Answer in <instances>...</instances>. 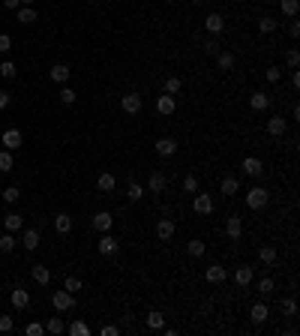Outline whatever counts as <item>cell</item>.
Returning a JSON list of instances; mask_svg holds the SVG:
<instances>
[{
    "label": "cell",
    "mask_w": 300,
    "mask_h": 336,
    "mask_svg": "<svg viewBox=\"0 0 300 336\" xmlns=\"http://www.w3.org/2000/svg\"><path fill=\"white\" fill-rule=\"evenodd\" d=\"M267 201H270V192L264 186H252L249 192H246V207H249V210H264Z\"/></svg>",
    "instance_id": "obj_1"
},
{
    "label": "cell",
    "mask_w": 300,
    "mask_h": 336,
    "mask_svg": "<svg viewBox=\"0 0 300 336\" xmlns=\"http://www.w3.org/2000/svg\"><path fill=\"white\" fill-rule=\"evenodd\" d=\"M51 306H54L57 312H69V309H75V294H72V291H66V288H60V291L51 294Z\"/></svg>",
    "instance_id": "obj_2"
},
{
    "label": "cell",
    "mask_w": 300,
    "mask_h": 336,
    "mask_svg": "<svg viewBox=\"0 0 300 336\" xmlns=\"http://www.w3.org/2000/svg\"><path fill=\"white\" fill-rule=\"evenodd\" d=\"M192 210H195L198 216H210V213L216 210V201L210 198V192H198L195 201H192Z\"/></svg>",
    "instance_id": "obj_3"
},
{
    "label": "cell",
    "mask_w": 300,
    "mask_h": 336,
    "mask_svg": "<svg viewBox=\"0 0 300 336\" xmlns=\"http://www.w3.org/2000/svg\"><path fill=\"white\" fill-rule=\"evenodd\" d=\"M96 249H99V255H117L120 243H117L108 231H102V237H99V243H96Z\"/></svg>",
    "instance_id": "obj_4"
},
{
    "label": "cell",
    "mask_w": 300,
    "mask_h": 336,
    "mask_svg": "<svg viewBox=\"0 0 300 336\" xmlns=\"http://www.w3.org/2000/svg\"><path fill=\"white\" fill-rule=\"evenodd\" d=\"M156 111H159L162 117H171L174 111H177V102H174V96L159 93V96H156Z\"/></svg>",
    "instance_id": "obj_5"
},
{
    "label": "cell",
    "mask_w": 300,
    "mask_h": 336,
    "mask_svg": "<svg viewBox=\"0 0 300 336\" xmlns=\"http://www.w3.org/2000/svg\"><path fill=\"white\" fill-rule=\"evenodd\" d=\"M204 279L210 282V285H222V282L228 279V270L222 267V264H210V267L204 270Z\"/></svg>",
    "instance_id": "obj_6"
},
{
    "label": "cell",
    "mask_w": 300,
    "mask_h": 336,
    "mask_svg": "<svg viewBox=\"0 0 300 336\" xmlns=\"http://www.w3.org/2000/svg\"><path fill=\"white\" fill-rule=\"evenodd\" d=\"M141 105H144V102H141V96H138V93H126V96H120V108L126 111V114H138V111H141Z\"/></svg>",
    "instance_id": "obj_7"
},
{
    "label": "cell",
    "mask_w": 300,
    "mask_h": 336,
    "mask_svg": "<svg viewBox=\"0 0 300 336\" xmlns=\"http://www.w3.org/2000/svg\"><path fill=\"white\" fill-rule=\"evenodd\" d=\"M204 27H207V33H210V36H219V33H222V27H225V18H222L219 12H210L207 18H204Z\"/></svg>",
    "instance_id": "obj_8"
},
{
    "label": "cell",
    "mask_w": 300,
    "mask_h": 336,
    "mask_svg": "<svg viewBox=\"0 0 300 336\" xmlns=\"http://www.w3.org/2000/svg\"><path fill=\"white\" fill-rule=\"evenodd\" d=\"M243 174H249V177H261L264 174V162L258 156H246L243 159Z\"/></svg>",
    "instance_id": "obj_9"
},
{
    "label": "cell",
    "mask_w": 300,
    "mask_h": 336,
    "mask_svg": "<svg viewBox=\"0 0 300 336\" xmlns=\"http://www.w3.org/2000/svg\"><path fill=\"white\" fill-rule=\"evenodd\" d=\"M240 234H243L240 216H228V219H225V237H228V240H240Z\"/></svg>",
    "instance_id": "obj_10"
},
{
    "label": "cell",
    "mask_w": 300,
    "mask_h": 336,
    "mask_svg": "<svg viewBox=\"0 0 300 336\" xmlns=\"http://www.w3.org/2000/svg\"><path fill=\"white\" fill-rule=\"evenodd\" d=\"M48 75H51V81H57V84H66L69 81V75H72V69H69L66 63H54L48 69Z\"/></svg>",
    "instance_id": "obj_11"
},
{
    "label": "cell",
    "mask_w": 300,
    "mask_h": 336,
    "mask_svg": "<svg viewBox=\"0 0 300 336\" xmlns=\"http://www.w3.org/2000/svg\"><path fill=\"white\" fill-rule=\"evenodd\" d=\"M0 141H3V147H6V150H18L24 138H21V132H18V129H6L3 135H0Z\"/></svg>",
    "instance_id": "obj_12"
},
{
    "label": "cell",
    "mask_w": 300,
    "mask_h": 336,
    "mask_svg": "<svg viewBox=\"0 0 300 336\" xmlns=\"http://www.w3.org/2000/svg\"><path fill=\"white\" fill-rule=\"evenodd\" d=\"M156 237H159V240H171L174 237V219L162 216L159 222H156Z\"/></svg>",
    "instance_id": "obj_13"
},
{
    "label": "cell",
    "mask_w": 300,
    "mask_h": 336,
    "mask_svg": "<svg viewBox=\"0 0 300 336\" xmlns=\"http://www.w3.org/2000/svg\"><path fill=\"white\" fill-rule=\"evenodd\" d=\"M111 225H114V216L108 213V210H99V213L93 216V228H96V231H111Z\"/></svg>",
    "instance_id": "obj_14"
},
{
    "label": "cell",
    "mask_w": 300,
    "mask_h": 336,
    "mask_svg": "<svg viewBox=\"0 0 300 336\" xmlns=\"http://www.w3.org/2000/svg\"><path fill=\"white\" fill-rule=\"evenodd\" d=\"M9 303H12L15 309H27V306H30V294H27V288H15V291L9 294Z\"/></svg>",
    "instance_id": "obj_15"
},
{
    "label": "cell",
    "mask_w": 300,
    "mask_h": 336,
    "mask_svg": "<svg viewBox=\"0 0 300 336\" xmlns=\"http://www.w3.org/2000/svg\"><path fill=\"white\" fill-rule=\"evenodd\" d=\"M252 279H255V270L249 267V264H243V267H237V270H234V282H237L240 288H246Z\"/></svg>",
    "instance_id": "obj_16"
},
{
    "label": "cell",
    "mask_w": 300,
    "mask_h": 336,
    "mask_svg": "<svg viewBox=\"0 0 300 336\" xmlns=\"http://www.w3.org/2000/svg\"><path fill=\"white\" fill-rule=\"evenodd\" d=\"M276 255H279V252H276V246H270V243L258 249V261L264 264V267H273V264H276Z\"/></svg>",
    "instance_id": "obj_17"
},
{
    "label": "cell",
    "mask_w": 300,
    "mask_h": 336,
    "mask_svg": "<svg viewBox=\"0 0 300 336\" xmlns=\"http://www.w3.org/2000/svg\"><path fill=\"white\" fill-rule=\"evenodd\" d=\"M249 108H252V111H267V108H270V96L261 93V90L252 93V96H249Z\"/></svg>",
    "instance_id": "obj_18"
},
{
    "label": "cell",
    "mask_w": 300,
    "mask_h": 336,
    "mask_svg": "<svg viewBox=\"0 0 300 336\" xmlns=\"http://www.w3.org/2000/svg\"><path fill=\"white\" fill-rule=\"evenodd\" d=\"M165 186H168V177H165L162 171H153L150 180H147V189L150 192H165Z\"/></svg>",
    "instance_id": "obj_19"
},
{
    "label": "cell",
    "mask_w": 300,
    "mask_h": 336,
    "mask_svg": "<svg viewBox=\"0 0 300 336\" xmlns=\"http://www.w3.org/2000/svg\"><path fill=\"white\" fill-rule=\"evenodd\" d=\"M249 318L255 324H264L270 318V309H267V303H252V309H249Z\"/></svg>",
    "instance_id": "obj_20"
},
{
    "label": "cell",
    "mask_w": 300,
    "mask_h": 336,
    "mask_svg": "<svg viewBox=\"0 0 300 336\" xmlns=\"http://www.w3.org/2000/svg\"><path fill=\"white\" fill-rule=\"evenodd\" d=\"M156 153H159V156H174V153H177V141H174V138H159V141H156Z\"/></svg>",
    "instance_id": "obj_21"
},
{
    "label": "cell",
    "mask_w": 300,
    "mask_h": 336,
    "mask_svg": "<svg viewBox=\"0 0 300 336\" xmlns=\"http://www.w3.org/2000/svg\"><path fill=\"white\" fill-rule=\"evenodd\" d=\"M216 66L222 69V72H228V69H234V51H216Z\"/></svg>",
    "instance_id": "obj_22"
},
{
    "label": "cell",
    "mask_w": 300,
    "mask_h": 336,
    "mask_svg": "<svg viewBox=\"0 0 300 336\" xmlns=\"http://www.w3.org/2000/svg\"><path fill=\"white\" fill-rule=\"evenodd\" d=\"M285 126H288V123L282 120V114H273V117L267 120V132L276 135V138H279V135H285Z\"/></svg>",
    "instance_id": "obj_23"
},
{
    "label": "cell",
    "mask_w": 300,
    "mask_h": 336,
    "mask_svg": "<svg viewBox=\"0 0 300 336\" xmlns=\"http://www.w3.org/2000/svg\"><path fill=\"white\" fill-rule=\"evenodd\" d=\"M54 231L57 234H69V231H72V216H69V213H57L54 216Z\"/></svg>",
    "instance_id": "obj_24"
},
{
    "label": "cell",
    "mask_w": 300,
    "mask_h": 336,
    "mask_svg": "<svg viewBox=\"0 0 300 336\" xmlns=\"http://www.w3.org/2000/svg\"><path fill=\"white\" fill-rule=\"evenodd\" d=\"M219 189H222V195L231 198V195H237V192H240V180L228 174V177H222V186H219Z\"/></svg>",
    "instance_id": "obj_25"
},
{
    "label": "cell",
    "mask_w": 300,
    "mask_h": 336,
    "mask_svg": "<svg viewBox=\"0 0 300 336\" xmlns=\"http://www.w3.org/2000/svg\"><path fill=\"white\" fill-rule=\"evenodd\" d=\"M30 276L39 282V285H48L51 282V270L45 267V264H33V270H30Z\"/></svg>",
    "instance_id": "obj_26"
},
{
    "label": "cell",
    "mask_w": 300,
    "mask_h": 336,
    "mask_svg": "<svg viewBox=\"0 0 300 336\" xmlns=\"http://www.w3.org/2000/svg\"><path fill=\"white\" fill-rule=\"evenodd\" d=\"M21 243H24V249H36V246H39V231H36V228H27V231L21 234Z\"/></svg>",
    "instance_id": "obj_27"
},
{
    "label": "cell",
    "mask_w": 300,
    "mask_h": 336,
    "mask_svg": "<svg viewBox=\"0 0 300 336\" xmlns=\"http://www.w3.org/2000/svg\"><path fill=\"white\" fill-rule=\"evenodd\" d=\"M183 90V81L177 78V75H171V78H165V84H162V93H168V96H177Z\"/></svg>",
    "instance_id": "obj_28"
},
{
    "label": "cell",
    "mask_w": 300,
    "mask_h": 336,
    "mask_svg": "<svg viewBox=\"0 0 300 336\" xmlns=\"http://www.w3.org/2000/svg\"><path fill=\"white\" fill-rule=\"evenodd\" d=\"M3 225H6V231H21L24 228V216H18V213H6V219H3Z\"/></svg>",
    "instance_id": "obj_29"
},
{
    "label": "cell",
    "mask_w": 300,
    "mask_h": 336,
    "mask_svg": "<svg viewBox=\"0 0 300 336\" xmlns=\"http://www.w3.org/2000/svg\"><path fill=\"white\" fill-rule=\"evenodd\" d=\"M15 12H18V24H33L36 21V9L33 6H18Z\"/></svg>",
    "instance_id": "obj_30"
},
{
    "label": "cell",
    "mask_w": 300,
    "mask_h": 336,
    "mask_svg": "<svg viewBox=\"0 0 300 336\" xmlns=\"http://www.w3.org/2000/svg\"><path fill=\"white\" fill-rule=\"evenodd\" d=\"M147 327H150V330H162V327H165V315L156 312V309L147 312Z\"/></svg>",
    "instance_id": "obj_31"
},
{
    "label": "cell",
    "mask_w": 300,
    "mask_h": 336,
    "mask_svg": "<svg viewBox=\"0 0 300 336\" xmlns=\"http://www.w3.org/2000/svg\"><path fill=\"white\" fill-rule=\"evenodd\" d=\"M96 186H99V192H111V189L117 186V177H114V174H99Z\"/></svg>",
    "instance_id": "obj_32"
},
{
    "label": "cell",
    "mask_w": 300,
    "mask_h": 336,
    "mask_svg": "<svg viewBox=\"0 0 300 336\" xmlns=\"http://www.w3.org/2000/svg\"><path fill=\"white\" fill-rule=\"evenodd\" d=\"M45 333H54V336L66 333V324H63V318H60V315H54V318H51V321L45 324Z\"/></svg>",
    "instance_id": "obj_33"
},
{
    "label": "cell",
    "mask_w": 300,
    "mask_h": 336,
    "mask_svg": "<svg viewBox=\"0 0 300 336\" xmlns=\"http://www.w3.org/2000/svg\"><path fill=\"white\" fill-rule=\"evenodd\" d=\"M279 24H276V18H273V15H261V18H258V30L261 33H273Z\"/></svg>",
    "instance_id": "obj_34"
},
{
    "label": "cell",
    "mask_w": 300,
    "mask_h": 336,
    "mask_svg": "<svg viewBox=\"0 0 300 336\" xmlns=\"http://www.w3.org/2000/svg\"><path fill=\"white\" fill-rule=\"evenodd\" d=\"M204 249H207L204 240H189V243H186V252H189L192 258H201V255H204Z\"/></svg>",
    "instance_id": "obj_35"
},
{
    "label": "cell",
    "mask_w": 300,
    "mask_h": 336,
    "mask_svg": "<svg viewBox=\"0 0 300 336\" xmlns=\"http://www.w3.org/2000/svg\"><path fill=\"white\" fill-rule=\"evenodd\" d=\"M126 198L129 201H141V198H144V186H141V183H129L126 186Z\"/></svg>",
    "instance_id": "obj_36"
},
{
    "label": "cell",
    "mask_w": 300,
    "mask_h": 336,
    "mask_svg": "<svg viewBox=\"0 0 300 336\" xmlns=\"http://www.w3.org/2000/svg\"><path fill=\"white\" fill-rule=\"evenodd\" d=\"M279 6H282V15H288V18H294L297 9H300L297 0H279Z\"/></svg>",
    "instance_id": "obj_37"
},
{
    "label": "cell",
    "mask_w": 300,
    "mask_h": 336,
    "mask_svg": "<svg viewBox=\"0 0 300 336\" xmlns=\"http://www.w3.org/2000/svg\"><path fill=\"white\" fill-rule=\"evenodd\" d=\"M66 333H69V336H87V333H90V327H87L84 321H72V324L66 327Z\"/></svg>",
    "instance_id": "obj_38"
},
{
    "label": "cell",
    "mask_w": 300,
    "mask_h": 336,
    "mask_svg": "<svg viewBox=\"0 0 300 336\" xmlns=\"http://www.w3.org/2000/svg\"><path fill=\"white\" fill-rule=\"evenodd\" d=\"M15 243H18V240H15V234L6 231L3 237H0V252H12V249H15Z\"/></svg>",
    "instance_id": "obj_39"
},
{
    "label": "cell",
    "mask_w": 300,
    "mask_h": 336,
    "mask_svg": "<svg viewBox=\"0 0 300 336\" xmlns=\"http://www.w3.org/2000/svg\"><path fill=\"white\" fill-rule=\"evenodd\" d=\"M12 165H15V162H12V150L3 147V150H0V171L6 174V171H12Z\"/></svg>",
    "instance_id": "obj_40"
},
{
    "label": "cell",
    "mask_w": 300,
    "mask_h": 336,
    "mask_svg": "<svg viewBox=\"0 0 300 336\" xmlns=\"http://www.w3.org/2000/svg\"><path fill=\"white\" fill-rule=\"evenodd\" d=\"M18 198H21V189H18V186H6V189H3V201H6V204H15Z\"/></svg>",
    "instance_id": "obj_41"
},
{
    "label": "cell",
    "mask_w": 300,
    "mask_h": 336,
    "mask_svg": "<svg viewBox=\"0 0 300 336\" xmlns=\"http://www.w3.org/2000/svg\"><path fill=\"white\" fill-rule=\"evenodd\" d=\"M0 75H3V78H15V75H18V69H15L12 60H3V63H0Z\"/></svg>",
    "instance_id": "obj_42"
},
{
    "label": "cell",
    "mask_w": 300,
    "mask_h": 336,
    "mask_svg": "<svg viewBox=\"0 0 300 336\" xmlns=\"http://www.w3.org/2000/svg\"><path fill=\"white\" fill-rule=\"evenodd\" d=\"M63 288L72 291V294H78V291H81V279H78V276H66V279H63Z\"/></svg>",
    "instance_id": "obj_43"
},
{
    "label": "cell",
    "mask_w": 300,
    "mask_h": 336,
    "mask_svg": "<svg viewBox=\"0 0 300 336\" xmlns=\"http://www.w3.org/2000/svg\"><path fill=\"white\" fill-rule=\"evenodd\" d=\"M282 315H297V300L294 297H285V300H282Z\"/></svg>",
    "instance_id": "obj_44"
},
{
    "label": "cell",
    "mask_w": 300,
    "mask_h": 336,
    "mask_svg": "<svg viewBox=\"0 0 300 336\" xmlns=\"http://www.w3.org/2000/svg\"><path fill=\"white\" fill-rule=\"evenodd\" d=\"M183 192H198V177L195 174H186L183 177Z\"/></svg>",
    "instance_id": "obj_45"
},
{
    "label": "cell",
    "mask_w": 300,
    "mask_h": 336,
    "mask_svg": "<svg viewBox=\"0 0 300 336\" xmlns=\"http://www.w3.org/2000/svg\"><path fill=\"white\" fill-rule=\"evenodd\" d=\"M264 78H267L270 84H276V81L282 78V69H279V66H267V72H264Z\"/></svg>",
    "instance_id": "obj_46"
},
{
    "label": "cell",
    "mask_w": 300,
    "mask_h": 336,
    "mask_svg": "<svg viewBox=\"0 0 300 336\" xmlns=\"http://www.w3.org/2000/svg\"><path fill=\"white\" fill-rule=\"evenodd\" d=\"M57 96H60V102H63V105H72V102H75V96H78V93H75V90H69V87H63V90H60V93H57Z\"/></svg>",
    "instance_id": "obj_47"
},
{
    "label": "cell",
    "mask_w": 300,
    "mask_h": 336,
    "mask_svg": "<svg viewBox=\"0 0 300 336\" xmlns=\"http://www.w3.org/2000/svg\"><path fill=\"white\" fill-rule=\"evenodd\" d=\"M258 294H261V297L273 294V279H261V282H258Z\"/></svg>",
    "instance_id": "obj_48"
},
{
    "label": "cell",
    "mask_w": 300,
    "mask_h": 336,
    "mask_svg": "<svg viewBox=\"0 0 300 336\" xmlns=\"http://www.w3.org/2000/svg\"><path fill=\"white\" fill-rule=\"evenodd\" d=\"M24 333H27V336H42V333H45V327H42L39 321H30V324L24 327Z\"/></svg>",
    "instance_id": "obj_49"
},
{
    "label": "cell",
    "mask_w": 300,
    "mask_h": 336,
    "mask_svg": "<svg viewBox=\"0 0 300 336\" xmlns=\"http://www.w3.org/2000/svg\"><path fill=\"white\" fill-rule=\"evenodd\" d=\"M204 51H207V54H216V51H222V45H219V39H216V36H210V39L204 42Z\"/></svg>",
    "instance_id": "obj_50"
},
{
    "label": "cell",
    "mask_w": 300,
    "mask_h": 336,
    "mask_svg": "<svg viewBox=\"0 0 300 336\" xmlns=\"http://www.w3.org/2000/svg\"><path fill=\"white\" fill-rule=\"evenodd\" d=\"M15 327V321H12V315H0V333H9Z\"/></svg>",
    "instance_id": "obj_51"
},
{
    "label": "cell",
    "mask_w": 300,
    "mask_h": 336,
    "mask_svg": "<svg viewBox=\"0 0 300 336\" xmlns=\"http://www.w3.org/2000/svg\"><path fill=\"white\" fill-rule=\"evenodd\" d=\"M9 48H12V36L9 33H0V54H6Z\"/></svg>",
    "instance_id": "obj_52"
},
{
    "label": "cell",
    "mask_w": 300,
    "mask_h": 336,
    "mask_svg": "<svg viewBox=\"0 0 300 336\" xmlns=\"http://www.w3.org/2000/svg\"><path fill=\"white\" fill-rule=\"evenodd\" d=\"M99 333H102V336H120V327H114V324H105Z\"/></svg>",
    "instance_id": "obj_53"
},
{
    "label": "cell",
    "mask_w": 300,
    "mask_h": 336,
    "mask_svg": "<svg viewBox=\"0 0 300 336\" xmlns=\"http://www.w3.org/2000/svg\"><path fill=\"white\" fill-rule=\"evenodd\" d=\"M285 60H288V66H291V69H297V63H300V54H297V51H288V54H285Z\"/></svg>",
    "instance_id": "obj_54"
},
{
    "label": "cell",
    "mask_w": 300,
    "mask_h": 336,
    "mask_svg": "<svg viewBox=\"0 0 300 336\" xmlns=\"http://www.w3.org/2000/svg\"><path fill=\"white\" fill-rule=\"evenodd\" d=\"M288 33H291V36H300V21H297V18L288 21Z\"/></svg>",
    "instance_id": "obj_55"
},
{
    "label": "cell",
    "mask_w": 300,
    "mask_h": 336,
    "mask_svg": "<svg viewBox=\"0 0 300 336\" xmlns=\"http://www.w3.org/2000/svg\"><path fill=\"white\" fill-rule=\"evenodd\" d=\"M6 105H9V93H6V90H0V111H3Z\"/></svg>",
    "instance_id": "obj_56"
},
{
    "label": "cell",
    "mask_w": 300,
    "mask_h": 336,
    "mask_svg": "<svg viewBox=\"0 0 300 336\" xmlns=\"http://www.w3.org/2000/svg\"><path fill=\"white\" fill-rule=\"evenodd\" d=\"M3 6H6V9H18L21 3H18V0H3Z\"/></svg>",
    "instance_id": "obj_57"
},
{
    "label": "cell",
    "mask_w": 300,
    "mask_h": 336,
    "mask_svg": "<svg viewBox=\"0 0 300 336\" xmlns=\"http://www.w3.org/2000/svg\"><path fill=\"white\" fill-rule=\"evenodd\" d=\"M18 3H21V6H33V3H36V0H18Z\"/></svg>",
    "instance_id": "obj_58"
},
{
    "label": "cell",
    "mask_w": 300,
    "mask_h": 336,
    "mask_svg": "<svg viewBox=\"0 0 300 336\" xmlns=\"http://www.w3.org/2000/svg\"><path fill=\"white\" fill-rule=\"evenodd\" d=\"M189 3H201V0H189Z\"/></svg>",
    "instance_id": "obj_59"
},
{
    "label": "cell",
    "mask_w": 300,
    "mask_h": 336,
    "mask_svg": "<svg viewBox=\"0 0 300 336\" xmlns=\"http://www.w3.org/2000/svg\"><path fill=\"white\" fill-rule=\"evenodd\" d=\"M165 3H174V0H165Z\"/></svg>",
    "instance_id": "obj_60"
}]
</instances>
